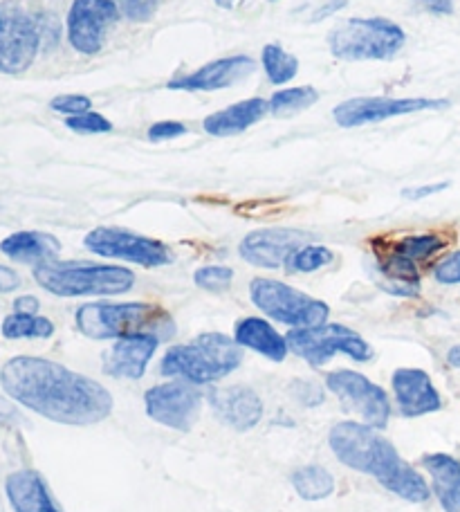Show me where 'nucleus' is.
<instances>
[{
	"label": "nucleus",
	"mask_w": 460,
	"mask_h": 512,
	"mask_svg": "<svg viewBox=\"0 0 460 512\" xmlns=\"http://www.w3.org/2000/svg\"><path fill=\"white\" fill-rule=\"evenodd\" d=\"M0 384L9 398L52 423L95 425L113 411V396L97 380L43 358L9 360Z\"/></svg>",
	"instance_id": "nucleus-1"
},
{
	"label": "nucleus",
	"mask_w": 460,
	"mask_h": 512,
	"mask_svg": "<svg viewBox=\"0 0 460 512\" xmlns=\"http://www.w3.org/2000/svg\"><path fill=\"white\" fill-rule=\"evenodd\" d=\"M330 450L348 468L371 474L382 486L411 504L429 499V486L398 450L364 423H339L330 429Z\"/></svg>",
	"instance_id": "nucleus-2"
},
{
	"label": "nucleus",
	"mask_w": 460,
	"mask_h": 512,
	"mask_svg": "<svg viewBox=\"0 0 460 512\" xmlns=\"http://www.w3.org/2000/svg\"><path fill=\"white\" fill-rule=\"evenodd\" d=\"M77 328L92 340H119L131 335H155L169 340L173 322L167 310L155 304H86L77 310Z\"/></svg>",
	"instance_id": "nucleus-3"
},
{
	"label": "nucleus",
	"mask_w": 460,
	"mask_h": 512,
	"mask_svg": "<svg viewBox=\"0 0 460 512\" xmlns=\"http://www.w3.org/2000/svg\"><path fill=\"white\" fill-rule=\"evenodd\" d=\"M243 362L241 344L223 333H202L189 344L173 346L162 360V373L191 384L216 382Z\"/></svg>",
	"instance_id": "nucleus-4"
},
{
	"label": "nucleus",
	"mask_w": 460,
	"mask_h": 512,
	"mask_svg": "<svg viewBox=\"0 0 460 512\" xmlns=\"http://www.w3.org/2000/svg\"><path fill=\"white\" fill-rule=\"evenodd\" d=\"M34 279L43 290L57 297L122 295L135 283V274L119 265L81 261H48L34 265Z\"/></svg>",
	"instance_id": "nucleus-5"
},
{
	"label": "nucleus",
	"mask_w": 460,
	"mask_h": 512,
	"mask_svg": "<svg viewBox=\"0 0 460 512\" xmlns=\"http://www.w3.org/2000/svg\"><path fill=\"white\" fill-rule=\"evenodd\" d=\"M407 43L398 23L389 18H348L328 36L333 57L344 61H384L395 57Z\"/></svg>",
	"instance_id": "nucleus-6"
},
{
	"label": "nucleus",
	"mask_w": 460,
	"mask_h": 512,
	"mask_svg": "<svg viewBox=\"0 0 460 512\" xmlns=\"http://www.w3.org/2000/svg\"><path fill=\"white\" fill-rule=\"evenodd\" d=\"M250 295L261 313L294 328L321 326L330 315V308L324 301L274 279H254Z\"/></svg>",
	"instance_id": "nucleus-7"
},
{
	"label": "nucleus",
	"mask_w": 460,
	"mask_h": 512,
	"mask_svg": "<svg viewBox=\"0 0 460 512\" xmlns=\"http://www.w3.org/2000/svg\"><path fill=\"white\" fill-rule=\"evenodd\" d=\"M285 340H288L290 351L310 362L312 367H321L337 353H344L357 362H368L373 358V349L364 337L339 324L294 328Z\"/></svg>",
	"instance_id": "nucleus-8"
},
{
	"label": "nucleus",
	"mask_w": 460,
	"mask_h": 512,
	"mask_svg": "<svg viewBox=\"0 0 460 512\" xmlns=\"http://www.w3.org/2000/svg\"><path fill=\"white\" fill-rule=\"evenodd\" d=\"M445 106H449L447 99L353 97L335 106L333 117L337 126L355 128V126H366V124H380L384 120H391V117H400V115H411L420 111H440V108Z\"/></svg>",
	"instance_id": "nucleus-9"
},
{
	"label": "nucleus",
	"mask_w": 460,
	"mask_h": 512,
	"mask_svg": "<svg viewBox=\"0 0 460 512\" xmlns=\"http://www.w3.org/2000/svg\"><path fill=\"white\" fill-rule=\"evenodd\" d=\"M326 387L344 402V407L364 420V425L382 429L389 423L391 402L384 389L377 387L362 373L333 371L326 376Z\"/></svg>",
	"instance_id": "nucleus-10"
},
{
	"label": "nucleus",
	"mask_w": 460,
	"mask_h": 512,
	"mask_svg": "<svg viewBox=\"0 0 460 512\" xmlns=\"http://www.w3.org/2000/svg\"><path fill=\"white\" fill-rule=\"evenodd\" d=\"M84 245L90 252L106 256V259L131 261L144 265V268H158V265H167L171 261V254L164 243L119 230V227H97L86 236Z\"/></svg>",
	"instance_id": "nucleus-11"
},
{
	"label": "nucleus",
	"mask_w": 460,
	"mask_h": 512,
	"mask_svg": "<svg viewBox=\"0 0 460 512\" xmlns=\"http://www.w3.org/2000/svg\"><path fill=\"white\" fill-rule=\"evenodd\" d=\"M146 414L164 427L189 432L200 416V393L189 382H169L146 391Z\"/></svg>",
	"instance_id": "nucleus-12"
},
{
	"label": "nucleus",
	"mask_w": 460,
	"mask_h": 512,
	"mask_svg": "<svg viewBox=\"0 0 460 512\" xmlns=\"http://www.w3.org/2000/svg\"><path fill=\"white\" fill-rule=\"evenodd\" d=\"M113 0H75L68 12V41L81 54H97L108 27L119 21Z\"/></svg>",
	"instance_id": "nucleus-13"
},
{
	"label": "nucleus",
	"mask_w": 460,
	"mask_h": 512,
	"mask_svg": "<svg viewBox=\"0 0 460 512\" xmlns=\"http://www.w3.org/2000/svg\"><path fill=\"white\" fill-rule=\"evenodd\" d=\"M41 45L39 23L23 12H12L3 18L0 27V72L18 75L36 59Z\"/></svg>",
	"instance_id": "nucleus-14"
},
{
	"label": "nucleus",
	"mask_w": 460,
	"mask_h": 512,
	"mask_svg": "<svg viewBox=\"0 0 460 512\" xmlns=\"http://www.w3.org/2000/svg\"><path fill=\"white\" fill-rule=\"evenodd\" d=\"M310 241V234L299 230H285V227H270V230L250 232L241 241V252L247 263L256 268H281L301 245Z\"/></svg>",
	"instance_id": "nucleus-15"
},
{
	"label": "nucleus",
	"mask_w": 460,
	"mask_h": 512,
	"mask_svg": "<svg viewBox=\"0 0 460 512\" xmlns=\"http://www.w3.org/2000/svg\"><path fill=\"white\" fill-rule=\"evenodd\" d=\"M256 68V61L247 57V54H234V57H223L205 66L189 72V75H180L169 81L171 90H223L238 84L245 77H250Z\"/></svg>",
	"instance_id": "nucleus-16"
},
{
	"label": "nucleus",
	"mask_w": 460,
	"mask_h": 512,
	"mask_svg": "<svg viewBox=\"0 0 460 512\" xmlns=\"http://www.w3.org/2000/svg\"><path fill=\"white\" fill-rule=\"evenodd\" d=\"M391 384L395 400H398V407L404 416H425L443 407V400H440L434 382H431L429 373L422 369H398L393 373Z\"/></svg>",
	"instance_id": "nucleus-17"
},
{
	"label": "nucleus",
	"mask_w": 460,
	"mask_h": 512,
	"mask_svg": "<svg viewBox=\"0 0 460 512\" xmlns=\"http://www.w3.org/2000/svg\"><path fill=\"white\" fill-rule=\"evenodd\" d=\"M158 344L160 340L155 335L119 337L113 349L104 355V371L113 378H142Z\"/></svg>",
	"instance_id": "nucleus-18"
},
{
	"label": "nucleus",
	"mask_w": 460,
	"mask_h": 512,
	"mask_svg": "<svg viewBox=\"0 0 460 512\" xmlns=\"http://www.w3.org/2000/svg\"><path fill=\"white\" fill-rule=\"evenodd\" d=\"M211 409L225 425L247 432L263 416V402L250 387H232V389H214L209 393Z\"/></svg>",
	"instance_id": "nucleus-19"
},
{
	"label": "nucleus",
	"mask_w": 460,
	"mask_h": 512,
	"mask_svg": "<svg viewBox=\"0 0 460 512\" xmlns=\"http://www.w3.org/2000/svg\"><path fill=\"white\" fill-rule=\"evenodd\" d=\"M5 492L16 512H61L52 501L41 474L32 470L14 472L5 483Z\"/></svg>",
	"instance_id": "nucleus-20"
},
{
	"label": "nucleus",
	"mask_w": 460,
	"mask_h": 512,
	"mask_svg": "<svg viewBox=\"0 0 460 512\" xmlns=\"http://www.w3.org/2000/svg\"><path fill=\"white\" fill-rule=\"evenodd\" d=\"M270 113V102H265L261 97L245 99L229 108H223L214 115H209L205 120V131L214 137H229L247 131V128L261 122L265 115Z\"/></svg>",
	"instance_id": "nucleus-21"
},
{
	"label": "nucleus",
	"mask_w": 460,
	"mask_h": 512,
	"mask_svg": "<svg viewBox=\"0 0 460 512\" xmlns=\"http://www.w3.org/2000/svg\"><path fill=\"white\" fill-rule=\"evenodd\" d=\"M234 340L245 346V349H252L256 353L265 355L268 360L281 362L288 355L290 346L283 335H279L274 328L265 322L261 317H245L236 324V335Z\"/></svg>",
	"instance_id": "nucleus-22"
},
{
	"label": "nucleus",
	"mask_w": 460,
	"mask_h": 512,
	"mask_svg": "<svg viewBox=\"0 0 460 512\" xmlns=\"http://www.w3.org/2000/svg\"><path fill=\"white\" fill-rule=\"evenodd\" d=\"M434 483V495L445 512H460V461L449 454H429L422 459Z\"/></svg>",
	"instance_id": "nucleus-23"
},
{
	"label": "nucleus",
	"mask_w": 460,
	"mask_h": 512,
	"mask_svg": "<svg viewBox=\"0 0 460 512\" xmlns=\"http://www.w3.org/2000/svg\"><path fill=\"white\" fill-rule=\"evenodd\" d=\"M5 256L18 263H48L61 252V243L45 232H16L0 243Z\"/></svg>",
	"instance_id": "nucleus-24"
},
{
	"label": "nucleus",
	"mask_w": 460,
	"mask_h": 512,
	"mask_svg": "<svg viewBox=\"0 0 460 512\" xmlns=\"http://www.w3.org/2000/svg\"><path fill=\"white\" fill-rule=\"evenodd\" d=\"M292 486L297 495L306 501H319L333 495L335 479L328 470L319 468V465H308L292 474Z\"/></svg>",
	"instance_id": "nucleus-25"
},
{
	"label": "nucleus",
	"mask_w": 460,
	"mask_h": 512,
	"mask_svg": "<svg viewBox=\"0 0 460 512\" xmlns=\"http://www.w3.org/2000/svg\"><path fill=\"white\" fill-rule=\"evenodd\" d=\"M261 61H263V70L268 79L274 86H283L297 77L299 72V59L294 54L285 52L281 45L270 43L265 45L261 52Z\"/></svg>",
	"instance_id": "nucleus-26"
},
{
	"label": "nucleus",
	"mask_w": 460,
	"mask_h": 512,
	"mask_svg": "<svg viewBox=\"0 0 460 512\" xmlns=\"http://www.w3.org/2000/svg\"><path fill=\"white\" fill-rule=\"evenodd\" d=\"M319 93L312 86H297L276 90L270 97V113L276 117H288L299 111H306L312 104H317Z\"/></svg>",
	"instance_id": "nucleus-27"
},
{
	"label": "nucleus",
	"mask_w": 460,
	"mask_h": 512,
	"mask_svg": "<svg viewBox=\"0 0 460 512\" xmlns=\"http://www.w3.org/2000/svg\"><path fill=\"white\" fill-rule=\"evenodd\" d=\"M447 245V241L443 236L438 234H418V236H407V239H402L393 245L389 252L402 256V259H407L411 263H420V261H427L429 256L438 254Z\"/></svg>",
	"instance_id": "nucleus-28"
},
{
	"label": "nucleus",
	"mask_w": 460,
	"mask_h": 512,
	"mask_svg": "<svg viewBox=\"0 0 460 512\" xmlns=\"http://www.w3.org/2000/svg\"><path fill=\"white\" fill-rule=\"evenodd\" d=\"M54 324L39 315L14 313L3 322V335L7 340H23V337H52Z\"/></svg>",
	"instance_id": "nucleus-29"
},
{
	"label": "nucleus",
	"mask_w": 460,
	"mask_h": 512,
	"mask_svg": "<svg viewBox=\"0 0 460 512\" xmlns=\"http://www.w3.org/2000/svg\"><path fill=\"white\" fill-rule=\"evenodd\" d=\"M333 259L335 254L333 250H328L326 245H301L285 265H288L292 272H315L319 268H324V265H328Z\"/></svg>",
	"instance_id": "nucleus-30"
},
{
	"label": "nucleus",
	"mask_w": 460,
	"mask_h": 512,
	"mask_svg": "<svg viewBox=\"0 0 460 512\" xmlns=\"http://www.w3.org/2000/svg\"><path fill=\"white\" fill-rule=\"evenodd\" d=\"M232 279H234V270L225 268V265H205V268H200L196 270V274H193L196 286L211 292L225 290L229 283H232Z\"/></svg>",
	"instance_id": "nucleus-31"
},
{
	"label": "nucleus",
	"mask_w": 460,
	"mask_h": 512,
	"mask_svg": "<svg viewBox=\"0 0 460 512\" xmlns=\"http://www.w3.org/2000/svg\"><path fill=\"white\" fill-rule=\"evenodd\" d=\"M66 126L75 133H84V135H95V133H108L113 131V124H110L104 115L99 113H84V115H75L68 117Z\"/></svg>",
	"instance_id": "nucleus-32"
},
{
	"label": "nucleus",
	"mask_w": 460,
	"mask_h": 512,
	"mask_svg": "<svg viewBox=\"0 0 460 512\" xmlns=\"http://www.w3.org/2000/svg\"><path fill=\"white\" fill-rule=\"evenodd\" d=\"M113 3L128 21H149L160 0H113Z\"/></svg>",
	"instance_id": "nucleus-33"
},
{
	"label": "nucleus",
	"mask_w": 460,
	"mask_h": 512,
	"mask_svg": "<svg viewBox=\"0 0 460 512\" xmlns=\"http://www.w3.org/2000/svg\"><path fill=\"white\" fill-rule=\"evenodd\" d=\"M90 106H92V102H90V97H86V95H59L50 102L52 111L63 113L68 117L84 115V113L90 111Z\"/></svg>",
	"instance_id": "nucleus-34"
},
{
	"label": "nucleus",
	"mask_w": 460,
	"mask_h": 512,
	"mask_svg": "<svg viewBox=\"0 0 460 512\" xmlns=\"http://www.w3.org/2000/svg\"><path fill=\"white\" fill-rule=\"evenodd\" d=\"M434 277L438 283H445V286H456V283H460V250L447 254L443 261L436 263Z\"/></svg>",
	"instance_id": "nucleus-35"
},
{
	"label": "nucleus",
	"mask_w": 460,
	"mask_h": 512,
	"mask_svg": "<svg viewBox=\"0 0 460 512\" xmlns=\"http://www.w3.org/2000/svg\"><path fill=\"white\" fill-rule=\"evenodd\" d=\"M187 133V126L182 122H158L149 128V140L151 142H167L173 140V137H180Z\"/></svg>",
	"instance_id": "nucleus-36"
},
{
	"label": "nucleus",
	"mask_w": 460,
	"mask_h": 512,
	"mask_svg": "<svg viewBox=\"0 0 460 512\" xmlns=\"http://www.w3.org/2000/svg\"><path fill=\"white\" fill-rule=\"evenodd\" d=\"M447 187H449V182H436V185H422V187L404 189L402 196L409 198V200H422V198H427V196L440 194V191H445Z\"/></svg>",
	"instance_id": "nucleus-37"
},
{
	"label": "nucleus",
	"mask_w": 460,
	"mask_h": 512,
	"mask_svg": "<svg viewBox=\"0 0 460 512\" xmlns=\"http://www.w3.org/2000/svg\"><path fill=\"white\" fill-rule=\"evenodd\" d=\"M18 286H21V277L12 268H7V265H0V295L3 292H12Z\"/></svg>",
	"instance_id": "nucleus-38"
},
{
	"label": "nucleus",
	"mask_w": 460,
	"mask_h": 512,
	"mask_svg": "<svg viewBox=\"0 0 460 512\" xmlns=\"http://www.w3.org/2000/svg\"><path fill=\"white\" fill-rule=\"evenodd\" d=\"M14 310L16 313H23V315H36L39 313V299L36 297H18L14 301Z\"/></svg>",
	"instance_id": "nucleus-39"
},
{
	"label": "nucleus",
	"mask_w": 460,
	"mask_h": 512,
	"mask_svg": "<svg viewBox=\"0 0 460 512\" xmlns=\"http://www.w3.org/2000/svg\"><path fill=\"white\" fill-rule=\"evenodd\" d=\"M420 3L434 14H452L454 12L452 0H420Z\"/></svg>",
	"instance_id": "nucleus-40"
},
{
	"label": "nucleus",
	"mask_w": 460,
	"mask_h": 512,
	"mask_svg": "<svg viewBox=\"0 0 460 512\" xmlns=\"http://www.w3.org/2000/svg\"><path fill=\"white\" fill-rule=\"evenodd\" d=\"M447 362L452 364V367L460 369V346H454V349L447 353Z\"/></svg>",
	"instance_id": "nucleus-41"
},
{
	"label": "nucleus",
	"mask_w": 460,
	"mask_h": 512,
	"mask_svg": "<svg viewBox=\"0 0 460 512\" xmlns=\"http://www.w3.org/2000/svg\"><path fill=\"white\" fill-rule=\"evenodd\" d=\"M339 7H344V0H339V3H337V0H335V3L333 5H330V7H326V9H319V12H317V18H326L328 14H333V12H337V9Z\"/></svg>",
	"instance_id": "nucleus-42"
},
{
	"label": "nucleus",
	"mask_w": 460,
	"mask_h": 512,
	"mask_svg": "<svg viewBox=\"0 0 460 512\" xmlns=\"http://www.w3.org/2000/svg\"><path fill=\"white\" fill-rule=\"evenodd\" d=\"M216 3H218L220 7H232L234 0H216Z\"/></svg>",
	"instance_id": "nucleus-43"
},
{
	"label": "nucleus",
	"mask_w": 460,
	"mask_h": 512,
	"mask_svg": "<svg viewBox=\"0 0 460 512\" xmlns=\"http://www.w3.org/2000/svg\"><path fill=\"white\" fill-rule=\"evenodd\" d=\"M3 18H5V16H3V14H0V27H3Z\"/></svg>",
	"instance_id": "nucleus-44"
}]
</instances>
